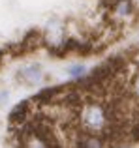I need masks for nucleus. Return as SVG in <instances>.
<instances>
[{"label": "nucleus", "mask_w": 139, "mask_h": 148, "mask_svg": "<svg viewBox=\"0 0 139 148\" xmlns=\"http://www.w3.org/2000/svg\"><path fill=\"white\" fill-rule=\"evenodd\" d=\"M83 122H85V126H87L88 130H92V131L102 130V127L105 126V122H107V111L98 103L87 105L85 111H83Z\"/></svg>", "instance_id": "nucleus-1"}, {"label": "nucleus", "mask_w": 139, "mask_h": 148, "mask_svg": "<svg viewBox=\"0 0 139 148\" xmlns=\"http://www.w3.org/2000/svg\"><path fill=\"white\" fill-rule=\"evenodd\" d=\"M17 81L21 84H26V86H34L41 81V69L38 64H30L25 66L17 71Z\"/></svg>", "instance_id": "nucleus-2"}, {"label": "nucleus", "mask_w": 139, "mask_h": 148, "mask_svg": "<svg viewBox=\"0 0 139 148\" xmlns=\"http://www.w3.org/2000/svg\"><path fill=\"white\" fill-rule=\"evenodd\" d=\"M130 10H132V4H130L128 0H118L117 8H115V11H117V13H120V15L130 13Z\"/></svg>", "instance_id": "nucleus-5"}, {"label": "nucleus", "mask_w": 139, "mask_h": 148, "mask_svg": "<svg viewBox=\"0 0 139 148\" xmlns=\"http://www.w3.org/2000/svg\"><path fill=\"white\" fill-rule=\"evenodd\" d=\"M133 88H136V92L139 94V75H137V79H136V84H133Z\"/></svg>", "instance_id": "nucleus-7"}, {"label": "nucleus", "mask_w": 139, "mask_h": 148, "mask_svg": "<svg viewBox=\"0 0 139 148\" xmlns=\"http://www.w3.org/2000/svg\"><path fill=\"white\" fill-rule=\"evenodd\" d=\"M25 148H49V145L45 143V139L41 137V135H30L28 139H26V143H25Z\"/></svg>", "instance_id": "nucleus-4"}, {"label": "nucleus", "mask_w": 139, "mask_h": 148, "mask_svg": "<svg viewBox=\"0 0 139 148\" xmlns=\"http://www.w3.org/2000/svg\"><path fill=\"white\" fill-rule=\"evenodd\" d=\"M70 73H72L73 77L83 75V73H85V68H83V66H73V68H70Z\"/></svg>", "instance_id": "nucleus-6"}, {"label": "nucleus", "mask_w": 139, "mask_h": 148, "mask_svg": "<svg viewBox=\"0 0 139 148\" xmlns=\"http://www.w3.org/2000/svg\"><path fill=\"white\" fill-rule=\"evenodd\" d=\"M79 148H103V143L96 135H85L79 141Z\"/></svg>", "instance_id": "nucleus-3"}]
</instances>
